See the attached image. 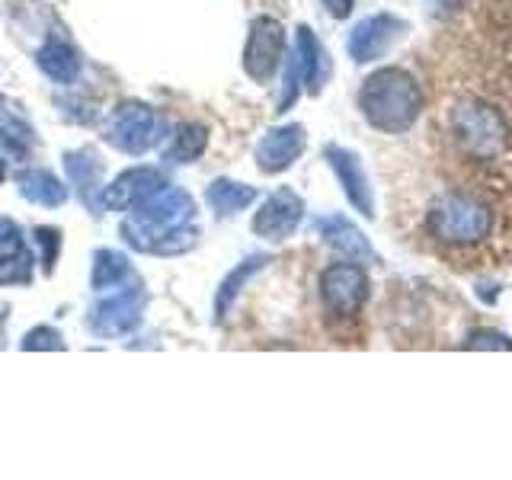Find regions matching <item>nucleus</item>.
I'll return each instance as SVG.
<instances>
[{"mask_svg": "<svg viewBox=\"0 0 512 480\" xmlns=\"http://www.w3.org/2000/svg\"><path fill=\"white\" fill-rule=\"evenodd\" d=\"M192 215H196V202L189 192L164 186L151 199L135 205V215L122 224V237L141 253H186L189 247H196L199 237V231L192 228Z\"/></svg>", "mask_w": 512, "mask_h": 480, "instance_id": "nucleus-1", "label": "nucleus"}, {"mask_svg": "<svg viewBox=\"0 0 512 480\" xmlns=\"http://www.w3.org/2000/svg\"><path fill=\"white\" fill-rule=\"evenodd\" d=\"M359 109L365 122L384 135H400L420 119L423 87L404 68H378L365 77L359 90Z\"/></svg>", "mask_w": 512, "mask_h": 480, "instance_id": "nucleus-2", "label": "nucleus"}, {"mask_svg": "<svg viewBox=\"0 0 512 480\" xmlns=\"http://www.w3.org/2000/svg\"><path fill=\"white\" fill-rule=\"evenodd\" d=\"M429 231L442 244H477L493 231V212L474 196H445L432 205Z\"/></svg>", "mask_w": 512, "mask_h": 480, "instance_id": "nucleus-3", "label": "nucleus"}, {"mask_svg": "<svg viewBox=\"0 0 512 480\" xmlns=\"http://www.w3.org/2000/svg\"><path fill=\"white\" fill-rule=\"evenodd\" d=\"M448 122H452L455 141L474 157H496L506 148V122L490 103L461 100L455 103Z\"/></svg>", "mask_w": 512, "mask_h": 480, "instance_id": "nucleus-4", "label": "nucleus"}, {"mask_svg": "<svg viewBox=\"0 0 512 480\" xmlns=\"http://www.w3.org/2000/svg\"><path fill=\"white\" fill-rule=\"evenodd\" d=\"M154 132H157V112L138 100L116 106L106 122V141L128 157H141L148 151L154 144Z\"/></svg>", "mask_w": 512, "mask_h": 480, "instance_id": "nucleus-5", "label": "nucleus"}, {"mask_svg": "<svg viewBox=\"0 0 512 480\" xmlns=\"http://www.w3.org/2000/svg\"><path fill=\"white\" fill-rule=\"evenodd\" d=\"M285 55V29L279 20L272 16H256L250 23V36L244 45V71L256 80V84H266L272 74L279 71Z\"/></svg>", "mask_w": 512, "mask_h": 480, "instance_id": "nucleus-6", "label": "nucleus"}, {"mask_svg": "<svg viewBox=\"0 0 512 480\" xmlns=\"http://www.w3.org/2000/svg\"><path fill=\"white\" fill-rule=\"evenodd\" d=\"M368 295V279L359 263H333L320 272V301L327 304V311L336 317H349L362 308Z\"/></svg>", "mask_w": 512, "mask_h": 480, "instance_id": "nucleus-7", "label": "nucleus"}, {"mask_svg": "<svg viewBox=\"0 0 512 480\" xmlns=\"http://www.w3.org/2000/svg\"><path fill=\"white\" fill-rule=\"evenodd\" d=\"M404 23L397 20V16L391 13H375V16H365V20H359L356 26H352L349 32V58L356 61V64H368V61H375L381 58L388 48L404 36Z\"/></svg>", "mask_w": 512, "mask_h": 480, "instance_id": "nucleus-8", "label": "nucleus"}, {"mask_svg": "<svg viewBox=\"0 0 512 480\" xmlns=\"http://www.w3.org/2000/svg\"><path fill=\"white\" fill-rule=\"evenodd\" d=\"M301 218H304V199L295 189L282 186L260 205V212L253 218V234H260L266 240H285L298 231Z\"/></svg>", "mask_w": 512, "mask_h": 480, "instance_id": "nucleus-9", "label": "nucleus"}, {"mask_svg": "<svg viewBox=\"0 0 512 480\" xmlns=\"http://www.w3.org/2000/svg\"><path fill=\"white\" fill-rule=\"evenodd\" d=\"M141 308H144V295L141 288L132 285L125 292H112L109 298H103L90 314V330L96 336H125L138 327L141 320Z\"/></svg>", "mask_w": 512, "mask_h": 480, "instance_id": "nucleus-10", "label": "nucleus"}, {"mask_svg": "<svg viewBox=\"0 0 512 480\" xmlns=\"http://www.w3.org/2000/svg\"><path fill=\"white\" fill-rule=\"evenodd\" d=\"M324 157L333 167L336 180H340L349 205L356 208L362 218H375V199H372V186H368V176L362 170V160L352 151L340 148V144H330V148L324 151Z\"/></svg>", "mask_w": 512, "mask_h": 480, "instance_id": "nucleus-11", "label": "nucleus"}, {"mask_svg": "<svg viewBox=\"0 0 512 480\" xmlns=\"http://www.w3.org/2000/svg\"><path fill=\"white\" fill-rule=\"evenodd\" d=\"M164 186H167L164 173L154 170V167L125 170L103 189V205L112 208V212H132L135 205H141L144 199H151L154 192L164 189Z\"/></svg>", "mask_w": 512, "mask_h": 480, "instance_id": "nucleus-12", "label": "nucleus"}, {"mask_svg": "<svg viewBox=\"0 0 512 480\" xmlns=\"http://www.w3.org/2000/svg\"><path fill=\"white\" fill-rule=\"evenodd\" d=\"M304 144H308V135H304L298 122L276 125L256 144V164H260L263 173H282L301 157Z\"/></svg>", "mask_w": 512, "mask_h": 480, "instance_id": "nucleus-13", "label": "nucleus"}, {"mask_svg": "<svg viewBox=\"0 0 512 480\" xmlns=\"http://www.w3.org/2000/svg\"><path fill=\"white\" fill-rule=\"evenodd\" d=\"M317 234L324 237V244L333 247L336 253L343 256V260L359 263V266L375 263V250H372V244H368L365 234H362L349 218H343V215H327V218H320V221H317Z\"/></svg>", "mask_w": 512, "mask_h": 480, "instance_id": "nucleus-14", "label": "nucleus"}, {"mask_svg": "<svg viewBox=\"0 0 512 480\" xmlns=\"http://www.w3.org/2000/svg\"><path fill=\"white\" fill-rule=\"evenodd\" d=\"M29 279H32V253L26 250L20 224L0 218V285L29 282Z\"/></svg>", "mask_w": 512, "mask_h": 480, "instance_id": "nucleus-15", "label": "nucleus"}, {"mask_svg": "<svg viewBox=\"0 0 512 480\" xmlns=\"http://www.w3.org/2000/svg\"><path fill=\"white\" fill-rule=\"evenodd\" d=\"M64 170H68L71 183L77 186L80 199H84L93 212H96V192L103 186V160L93 148H80L64 154Z\"/></svg>", "mask_w": 512, "mask_h": 480, "instance_id": "nucleus-16", "label": "nucleus"}, {"mask_svg": "<svg viewBox=\"0 0 512 480\" xmlns=\"http://www.w3.org/2000/svg\"><path fill=\"white\" fill-rule=\"evenodd\" d=\"M36 64H39V71L45 77H52L55 84H64V87L74 84V80L80 77V58H77V52L64 39H58V36H52L39 48Z\"/></svg>", "mask_w": 512, "mask_h": 480, "instance_id": "nucleus-17", "label": "nucleus"}, {"mask_svg": "<svg viewBox=\"0 0 512 480\" xmlns=\"http://www.w3.org/2000/svg\"><path fill=\"white\" fill-rule=\"evenodd\" d=\"M16 183H20V196L32 205H42V208H58L68 202V186H64L52 170H23L16 176Z\"/></svg>", "mask_w": 512, "mask_h": 480, "instance_id": "nucleus-18", "label": "nucleus"}, {"mask_svg": "<svg viewBox=\"0 0 512 480\" xmlns=\"http://www.w3.org/2000/svg\"><path fill=\"white\" fill-rule=\"evenodd\" d=\"M295 64L301 74V84H308L311 93H320V84H324V48H320L317 36L308 26H298L295 36Z\"/></svg>", "mask_w": 512, "mask_h": 480, "instance_id": "nucleus-19", "label": "nucleus"}, {"mask_svg": "<svg viewBox=\"0 0 512 480\" xmlns=\"http://www.w3.org/2000/svg\"><path fill=\"white\" fill-rule=\"evenodd\" d=\"M269 263V256H263V253H253V256H247L244 263H237V269H231L228 272V279L221 282V288H218V295H215V320H224L228 317V311H231V304L237 301V295L244 292V285L260 272L263 266Z\"/></svg>", "mask_w": 512, "mask_h": 480, "instance_id": "nucleus-20", "label": "nucleus"}, {"mask_svg": "<svg viewBox=\"0 0 512 480\" xmlns=\"http://www.w3.org/2000/svg\"><path fill=\"white\" fill-rule=\"evenodd\" d=\"M205 199L212 205V212L221 218H231L237 212H244L247 205L256 202V189L247 183H234V180H215L205 189Z\"/></svg>", "mask_w": 512, "mask_h": 480, "instance_id": "nucleus-21", "label": "nucleus"}, {"mask_svg": "<svg viewBox=\"0 0 512 480\" xmlns=\"http://www.w3.org/2000/svg\"><path fill=\"white\" fill-rule=\"evenodd\" d=\"M128 276H132V266H128L125 253H119V250H96V256H93V276H90V285L96 288V292L119 288Z\"/></svg>", "mask_w": 512, "mask_h": 480, "instance_id": "nucleus-22", "label": "nucleus"}, {"mask_svg": "<svg viewBox=\"0 0 512 480\" xmlns=\"http://www.w3.org/2000/svg\"><path fill=\"white\" fill-rule=\"evenodd\" d=\"M205 148H208V128L189 122L176 132L167 157L173 160V164H192V160H199L205 154Z\"/></svg>", "mask_w": 512, "mask_h": 480, "instance_id": "nucleus-23", "label": "nucleus"}, {"mask_svg": "<svg viewBox=\"0 0 512 480\" xmlns=\"http://www.w3.org/2000/svg\"><path fill=\"white\" fill-rule=\"evenodd\" d=\"M29 138H32V128L16 116H10L7 109H0V141H7L13 151H23V144Z\"/></svg>", "mask_w": 512, "mask_h": 480, "instance_id": "nucleus-24", "label": "nucleus"}, {"mask_svg": "<svg viewBox=\"0 0 512 480\" xmlns=\"http://www.w3.org/2000/svg\"><path fill=\"white\" fill-rule=\"evenodd\" d=\"M32 240H36V247H39V263L45 266V272H52L55 260H58V250H61V234L55 228H36Z\"/></svg>", "mask_w": 512, "mask_h": 480, "instance_id": "nucleus-25", "label": "nucleus"}, {"mask_svg": "<svg viewBox=\"0 0 512 480\" xmlns=\"http://www.w3.org/2000/svg\"><path fill=\"white\" fill-rule=\"evenodd\" d=\"M461 346L464 349H493V352L509 349L512 352V340H509L506 333H500V330H474Z\"/></svg>", "mask_w": 512, "mask_h": 480, "instance_id": "nucleus-26", "label": "nucleus"}, {"mask_svg": "<svg viewBox=\"0 0 512 480\" xmlns=\"http://www.w3.org/2000/svg\"><path fill=\"white\" fill-rule=\"evenodd\" d=\"M23 349H64V340H61V333L55 327H32L26 333V340H23Z\"/></svg>", "mask_w": 512, "mask_h": 480, "instance_id": "nucleus-27", "label": "nucleus"}, {"mask_svg": "<svg viewBox=\"0 0 512 480\" xmlns=\"http://www.w3.org/2000/svg\"><path fill=\"white\" fill-rule=\"evenodd\" d=\"M324 7L336 16V20H343V16L352 13V0H324Z\"/></svg>", "mask_w": 512, "mask_h": 480, "instance_id": "nucleus-28", "label": "nucleus"}, {"mask_svg": "<svg viewBox=\"0 0 512 480\" xmlns=\"http://www.w3.org/2000/svg\"><path fill=\"white\" fill-rule=\"evenodd\" d=\"M4 176H7V160L0 157V183H4Z\"/></svg>", "mask_w": 512, "mask_h": 480, "instance_id": "nucleus-29", "label": "nucleus"}]
</instances>
